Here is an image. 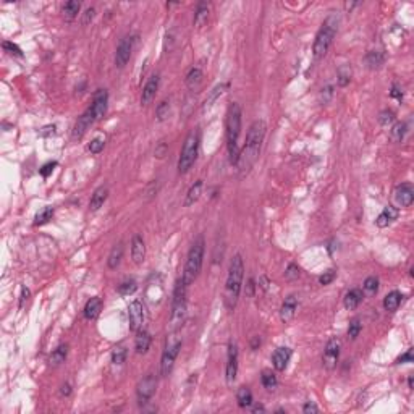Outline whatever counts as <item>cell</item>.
I'll list each match as a JSON object with an SVG mask.
<instances>
[{"mask_svg": "<svg viewBox=\"0 0 414 414\" xmlns=\"http://www.w3.org/2000/svg\"><path fill=\"white\" fill-rule=\"evenodd\" d=\"M67 356H68V345H67V343H62V345H58L52 351V355H50V364H52V366H60L62 362H65Z\"/></svg>", "mask_w": 414, "mask_h": 414, "instance_id": "f546056e", "label": "cell"}, {"mask_svg": "<svg viewBox=\"0 0 414 414\" xmlns=\"http://www.w3.org/2000/svg\"><path fill=\"white\" fill-rule=\"evenodd\" d=\"M264 411H265V408L262 405H257V406L252 408V413H264Z\"/></svg>", "mask_w": 414, "mask_h": 414, "instance_id": "be15d7a7", "label": "cell"}, {"mask_svg": "<svg viewBox=\"0 0 414 414\" xmlns=\"http://www.w3.org/2000/svg\"><path fill=\"white\" fill-rule=\"evenodd\" d=\"M333 95V88L332 86H327V88H322V91H320V100L324 104H327L330 100V97Z\"/></svg>", "mask_w": 414, "mask_h": 414, "instance_id": "db71d44e", "label": "cell"}, {"mask_svg": "<svg viewBox=\"0 0 414 414\" xmlns=\"http://www.w3.org/2000/svg\"><path fill=\"white\" fill-rule=\"evenodd\" d=\"M238 346L235 343H230L228 345V362H226V369H225V378L226 383L231 385L236 380V376H238Z\"/></svg>", "mask_w": 414, "mask_h": 414, "instance_id": "5bb4252c", "label": "cell"}, {"mask_svg": "<svg viewBox=\"0 0 414 414\" xmlns=\"http://www.w3.org/2000/svg\"><path fill=\"white\" fill-rule=\"evenodd\" d=\"M296 309H298V298L295 295L286 296L285 301H283V304H282V307H280V319H282V322L288 324V322H291L293 319H295Z\"/></svg>", "mask_w": 414, "mask_h": 414, "instance_id": "ac0fdd59", "label": "cell"}, {"mask_svg": "<svg viewBox=\"0 0 414 414\" xmlns=\"http://www.w3.org/2000/svg\"><path fill=\"white\" fill-rule=\"evenodd\" d=\"M207 19H209V5L206 2H199L194 13V26L201 29L207 23Z\"/></svg>", "mask_w": 414, "mask_h": 414, "instance_id": "f1b7e54d", "label": "cell"}, {"mask_svg": "<svg viewBox=\"0 0 414 414\" xmlns=\"http://www.w3.org/2000/svg\"><path fill=\"white\" fill-rule=\"evenodd\" d=\"M302 413H304V414H311V413H319V406H317L314 401H307L306 405L302 406Z\"/></svg>", "mask_w": 414, "mask_h": 414, "instance_id": "6f0895ef", "label": "cell"}, {"mask_svg": "<svg viewBox=\"0 0 414 414\" xmlns=\"http://www.w3.org/2000/svg\"><path fill=\"white\" fill-rule=\"evenodd\" d=\"M159 84H160V76L159 75H152L143 88V93H141V104L148 105L151 100L155 97V93H157V89H159Z\"/></svg>", "mask_w": 414, "mask_h": 414, "instance_id": "d6986e66", "label": "cell"}, {"mask_svg": "<svg viewBox=\"0 0 414 414\" xmlns=\"http://www.w3.org/2000/svg\"><path fill=\"white\" fill-rule=\"evenodd\" d=\"M267 125L264 120H256L254 123L249 126L248 134H246V143L243 151H240V159H238V169L241 171V176H245L248 171L254 167V164L259 159L262 143L265 138Z\"/></svg>", "mask_w": 414, "mask_h": 414, "instance_id": "6da1fadb", "label": "cell"}, {"mask_svg": "<svg viewBox=\"0 0 414 414\" xmlns=\"http://www.w3.org/2000/svg\"><path fill=\"white\" fill-rule=\"evenodd\" d=\"M362 330V324H361V319L359 317H355V319L350 320V325H348V337L351 340H356L359 337V333Z\"/></svg>", "mask_w": 414, "mask_h": 414, "instance_id": "b9f144b4", "label": "cell"}, {"mask_svg": "<svg viewBox=\"0 0 414 414\" xmlns=\"http://www.w3.org/2000/svg\"><path fill=\"white\" fill-rule=\"evenodd\" d=\"M338 359H340V341L337 338H332L325 345L324 356H322V364H324L327 371H333L338 364Z\"/></svg>", "mask_w": 414, "mask_h": 414, "instance_id": "8fae6325", "label": "cell"}, {"mask_svg": "<svg viewBox=\"0 0 414 414\" xmlns=\"http://www.w3.org/2000/svg\"><path fill=\"white\" fill-rule=\"evenodd\" d=\"M290 359H291V350L288 346L277 348L274 351V355H272V364H274L275 371H279V372H283L286 369Z\"/></svg>", "mask_w": 414, "mask_h": 414, "instance_id": "e0dca14e", "label": "cell"}, {"mask_svg": "<svg viewBox=\"0 0 414 414\" xmlns=\"http://www.w3.org/2000/svg\"><path fill=\"white\" fill-rule=\"evenodd\" d=\"M151 341H152V337L148 330L141 329L136 332V338H134V350L138 355H146L151 348Z\"/></svg>", "mask_w": 414, "mask_h": 414, "instance_id": "7402d4cb", "label": "cell"}, {"mask_svg": "<svg viewBox=\"0 0 414 414\" xmlns=\"http://www.w3.org/2000/svg\"><path fill=\"white\" fill-rule=\"evenodd\" d=\"M199 152V134L196 131L186 136L183 149H181L180 159H178V171L180 173H188L191 167L194 165Z\"/></svg>", "mask_w": 414, "mask_h": 414, "instance_id": "ba28073f", "label": "cell"}, {"mask_svg": "<svg viewBox=\"0 0 414 414\" xmlns=\"http://www.w3.org/2000/svg\"><path fill=\"white\" fill-rule=\"evenodd\" d=\"M100 309H102V300L99 296H94L86 302L84 309H83V314H84V319L86 320H94L95 317L100 314Z\"/></svg>", "mask_w": 414, "mask_h": 414, "instance_id": "cb8c5ba5", "label": "cell"}, {"mask_svg": "<svg viewBox=\"0 0 414 414\" xmlns=\"http://www.w3.org/2000/svg\"><path fill=\"white\" fill-rule=\"evenodd\" d=\"M362 298H364V295H362V290L351 288L350 291H346L345 298H343V304H345V307L348 311H353V309H356V307L361 304Z\"/></svg>", "mask_w": 414, "mask_h": 414, "instance_id": "d4e9b609", "label": "cell"}, {"mask_svg": "<svg viewBox=\"0 0 414 414\" xmlns=\"http://www.w3.org/2000/svg\"><path fill=\"white\" fill-rule=\"evenodd\" d=\"M122 257H123V245L118 243V245L113 246L112 251H110L109 257H107L109 269H117V267L120 265V262H122Z\"/></svg>", "mask_w": 414, "mask_h": 414, "instance_id": "1f68e13d", "label": "cell"}, {"mask_svg": "<svg viewBox=\"0 0 414 414\" xmlns=\"http://www.w3.org/2000/svg\"><path fill=\"white\" fill-rule=\"evenodd\" d=\"M259 346H261V338L254 337V338H252V341H251V348H252V350H257Z\"/></svg>", "mask_w": 414, "mask_h": 414, "instance_id": "6125c7cd", "label": "cell"}, {"mask_svg": "<svg viewBox=\"0 0 414 414\" xmlns=\"http://www.w3.org/2000/svg\"><path fill=\"white\" fill-rule=\"evenodd\" d=\"M94 122H95L94 115H93V112H91V109H88L81 117H78L76 123H75V126H73V139H81L86 134V131L89 130V126Z\"/></svg>", "mask_w": 414, "mask_h": 414, "instance_id": "2e32d148", "label": "cell"}, {"mask_svg": "<svg viewBox=\"0 0 414 414\" xmlns=\"http://www.w3.org/2000/svg\"><path fill=\"white\" fill-rule=\"evenodd\" d=\"M2 45H3L5 52H8V54H12V55H17V57H23L21 49H19L17 44H13V42H10V41H5Z\"/></svg>", "mask_w": 414, "mask_h": 414, "instance_id": "681fc988", "label": "cell"}, {"mask_svg": "<svg viewBox=\"0 0 414 414\" xmlns=\"http://www.w3.org/2000/svg\"><path fill=\"white\" fill-rule=\"evenodd\" d=\"M261 382H262V385H264L265 390H269V392L275 390L277 385H279V378H277L275 372H272V371H269V369H264V371H262V374H261Z\"/></svg>", "mask_w": 414, "mask_h": 414, "instance_id": "836d02e7", "label": "cell"}, {"mask_svg": "<svg viewBox=\"0 0 414 414\" xmlns=\"http://www.w3.org/2000/svg\"><path fill=\"white\" fill-rule=\"evenodd\" d=\"M29 296H31V291H29V288H26V286H21V296H19V307L24 306V302L28 301Z\"/></svg>", "mask_w": 414, "mask_h": 414, "instance_id": "680465c9", "label": "cell"}, {"mask_svg": "<svg viewBox=\"0 0 414 414\" xmlns=\"http://www.w3.org/2000/svg\"><path fill=\"white\" fill-rule=\"evenodd\" d=\"M378 122H380L382 126H388L395 122V112L393 110H383L380 112V117H378Z\"/></svg>", "mask_w": 414, "mask_h": 414, "instance_id": "7dc6e473", "label": "cell"}, {"mask_svg": "<svg viewBox=\"0 0 414 414\" xmlns=\"http://www.w3.org/2000/svg\"><path fill=\"white\" fill-rule=\"evenodd\" d=\"M337 29H338V18L335 15H330L324 21V24H322L319 33L316 34L314 45H312V54H314V57L317 60L324 58L325 54L329 52L333 39H335Z\"/></svg>", "mask_w": 414, "mask_h": 414, "instance_id": "5b68a950", "label": "cell"}, {"mask_svg": "<svg viewBox=\"0 0 414 414\" xmlns=\"http://www.w3.org/2000/svg\"><path fill=\"white\" fill-rule=\"evenodd\" d=\"M301 275V269L298 267L296 264H290L288 267H286L285 270V279L288 282H293V280H298Z\"/></svg>", "mask_w": 414, "mask_h": 414, "instance_id": "bcb514c9", "label": "cell"}, {"mask_svg": "<svg viewBox=\"0 0 414 414\" xmlns=\"http://www.w3.org/2000/svg\"><path fill=\"white\" fill-rule=\"evenodd\" d=\"M60 395H62V396H70V395H72V385H70V383H63L62 388H60Z\"/></svg>", "mask_w": 414, "mask_h": 414, "instance_id": "94428289", "label": "cell"}, {"mask_svg": "<svg viewBox=\"0 0 414 414\" xmlns=\"http://www.w3.org/2000/svg\"><path fill=\"white\" fill-rule=\"evenodd\" d=\"M393 201L398 207H411L414 201V189L411 183L398 185L393 191Z\"/></svg>", "mask_w": 414, "mask_h": 414, "instance_id": "9a60e30c", "label": "cell"}, {"mask_svg": "<svg viewBox=\"0 0 414 414\" xmlns=\"http://www.w3.org/2000/svg\"><path fill=\"white\" fill-rule=\"evenodd\" d=\"M155 390H157V377L154 374H148L146 377H143L136 387V395H138V403L141 406L149 403V400L155 395Z\"/></svg>", "mask_w": 414, "mask_h": 414, "instance_id": "9c48e42d", "label": "cell"}, {"mask_svg": "<svg viewBox=\"0 0 414 414\" xmlns=\"http://www.w3.org/2000/svg\"><path fill=\"white\" fill-rule=\"evenodd\" d=\"M186 288L183 279L176 282L173 290V301H171V314H170V332H178L186 319Z\"/></svg>", "mask_w": 414, "mask_h": 414, "instance_id": "8992f818", "label": "cell"}, {"mask_svg": "<svg viewBox=\"0 0 414 414\" xmlns=\"http://www.w3.org/2000/svg\"><path fill=\"white\" fill-rule=\"evenodd\" d=\"M126 356H128V350H126L123 345H117L112 351V364L122 366L126 361Z\"/></svg>", "mask_w": 414, "mask_h": 414, "instance_id": "f35d334b", "label": "cell"}, {"mask_svg": "<svg viewBox=\"0 0 414 414\" xmlns=\"http://www.w3.org/2000/svg\"><path fill=\"white\" fill-rule=\"evenodd\" d=\"M54 207H50V206H45L44 209H41L36 214V217H34V225H44V224H47L49 220H52V217H54Z\"/></svg>", "mask_w": 414, "mask_h": 414, "instance_id": "74e56055", "label": "cell"}, {"mask_svg": "<svg viewBox=\"0 0 414 414\" xmlns=\"http://www.w3.org/2000/svg\"><path fill=\"white\" fill-rule=\"evenodd\" d=\"M131 259L136 265H141L146 259V245L141 235H134L131 240Z\"/></svg>", "mask_w": 414, "mask_h": 414, "instance_id": "ffe728a7", "label": "cell"}, {"mask_svg": "<svg viewBox=\"0 0 414 414\" xmlns=\"http://www.w3.org/2000/svg\"><path fill=\"white\" fill-rule=\"evenodd\" d=\"M107 104H109V93L107 89H97L93 95V105H91V112L94 115V120L99 122L105 117L107 113Z\"/></svg>", "mask_w": 414, "mask_h": 414, "instance_id": "7c38bea8", "label": "cell"}, {"mask_svg": "<svg viewBox=\"0 0 414 414\" xmlns=\"http://www.w3.org/2000/svg\"><path fill=\"white\" fill-rule=\"evenodd\" d=\"M351 76H353V72H351L350 65H341L337 73V84L340 86V88H345V86L350 84Z\"/></svg>", "mask_w": 414, "mask_h": 414, "instance_id": "d590c367", "label": "cell"}, {"mask_svg": "<svg viewBox=\"0 0 414 414\" xmlns=\"http://www.w3.org/2000/svg\"><path fill=\"white\" fill-rule=\"evenodd\" d=\"M385 63V54L382 50H371L366 55V65L371 70H378Z\"/></svg>", "mask_w": 414, "mask_h": 414, "instance_id": "4316f807", "label": "cell"}, {"mask_svg": "<svg viewBox=\"0 0 414 414\" xmlns=\"http://www.w3.org/2000/svg\"><path fill=\"white\" fill-rule=\"evenodd\" d=\"M104 146H105V138H104V136H95V138L89 143L88 149H89L91 154H99L100 151L104 149Z\"/></svg>", "mask_w": 414, "mask_h": 414, "instance_id": "f6af8a7d", "label": "cell"}, {"mask_svg": "<svg viewBox=\"0 0 414 414\" xmlns=\"http://www.w3.org/2000/svg\"><path fill=\"white\" fill-rule=\"evenodd\" d=\"M401 301H403V295L400 291H390L383 298V309L388 312H395L400 307Z\"/></svg>", "mask_w": 414, "mask_h": 414, "instance_id": "484cf974", "label": "cell"}, {"mask_svg": "<svg viewBox=\"0 0 414 414\" xmlns=\"http://www.w3.org/2000/svg\"><path fill=\"white\" fill-rule=\"evenodd\" d=\"M180 350H181V338L176 335V332H170V335L167 337L162 359H160V376L162 377H169L170 372L173 371L175 361L178 358Z\"/></svg>", "mask_w": 414, "mask_h": 414, "instance_id": "52a82bcc", "label": "cell"}, {"mask_svg": "<svg viewBox=\"0 0 414 414\" xmlns=\"http://www.w3.org/2000/svg\"><path fill=\"white\" fill-rule=\"evenodd\" d=\"M79 10H81V2H76V0H70L62 7V13L63 17L68 19V21H73L75 18L78 17Z\"/></svg>", "mask_w": 414, "mask_h": 414, "instance_id": "d6a6232c", "label": "cell"}, {"mask_svg": "<svg viewBox=\"0 0 414 414\" xmlns=\"http://www.w3.org/2000/svg\"><path fill=\"white\" fill-rule=\"evenodd\" d=\"M138 290V283H136V280H125L123 283H120L118 285V293L122 296H130V295H133V293Z\"/></svg>", "mask_w": 414, "mask_h": 414, "instance_id": "60d3db41", "label": "cell"}, {"mask_svg": "<svg viewBox=\"0 0 414 414\" xmlns=\"http://www.w3.org/2000/svg\"><path fill=\"white\" fill-rule=\"evenodd\" d=\"M94 17H95V10H94L93 7H91V8H88V10H86V12L83 13V19H81V23L86 26V24H89L91 21H93Z\"/></svg>", "mask_w": 414, "mask_h": 414, "instance_id": "11a10c76", "label": "cell"}, {"mask_svg": "<svg viewBox=\"0 0 414 414\" xmlns=\"http://www.w3.org/2000/svg\"><path fill=\"white\" fill-rule=\"evenodd\" d=\"M128 319H130V329L133 332H138L143 329L144 324V304L139 300H133L128 306Z\"/></svg>", "mask_w": 414, "mask_h": 414, "instance_id": "4fadbf2b", "label": "cell"}, {"mask_svg": "<svg viewBox=\"0 0 414 414\" xmlns=\"http://www.w3.org/2000/svg\"><path fill=\"white\" fill-rule=\"evenodd\" d=\"M241 133V107L240 104L233 102L226 112V148H228L230 164L236 165L240 159L238 139Z\"/></svg>", "mask_w": 414, "mask_h": 414, "instance_id": "3957f363", "label": "cell"}, {"mask_svg": "<svg viewBox=\"0 0 414 414\" xmlns=\"http://www.w3.org/2000/svg\"><path fill=\"white\" fill-rule=\"evenodd\" d=\"M203 185H204L203 180L194 181V185L191 186L189 191H188V194H186L185 207H191V206H194L196 203H198L199 198H201V193H203Z\"/></svg>", "mask_w": 414, "mask_h": 414, "instance_id": "83f0119b", "label": "cell"}, {"mask_svg": "<svg viewBox=\"0 0 414 414\" xmlns=\"http://www.w3.org/2000/svg\"><path fill=\"white\" fill-rule=\"evenodd\" d=\"M201 83H203V70L198 68V67L191 68L188 72V75H186V86L194 91V89L199 88Z\"/></svg>", "mask_w": 414, "mask_h": 414, "instance_id": "4dcf8cb0", "label": "cell"}, {"mask_svg": "<svg viewBox=\"0 0 414 414\" xmlns=\"http://www.w3.org/2000/svg\"><path fill=\"white\" fill-rule=\"evenodd\" d=\"M377 291H378V279L377 277H367L364 283H362V295L372 298L377 295Z\"/></svg>", "mask_w": 414, "mask_h": 414, "instance_id": "8d00e7d4", "label": "cell"}, {"mask_svg": "<svg viewBox=\"0 0 414 414\" xmlns=\"http://www.w3.org/2000/svg\"><path fill=\"white\" fill-rule=\"evenodd\" d=\"M57 128H55V125H50V126H45V128H42V131H41V136H50V134H55L57 133V131H55Z\"/></svg>", "mask_w": 414, "mask_h": 414, "instance_id": "91938a15", "label": "cell"}, {"mask_svg": "<svg viewBox=\"0 0 414 414\" xmlns=\"http://www.w3.org/2000/svg\"><path fill=\"white\" fill-rule=\"evenodd\" d=\"M408 385H410V388H413V387H414V380H413V377L408 378Z\"/></svg>", "mask_w": 414, "mask_h": 414, "instance_id": "e7e4bbea", "label": "cell"}, {"mask_svg": "<svg viewBox=\"0 0 414 414\" xmlns=\"http://www.w3.org/2000/svg\"><path fill=\"white\" fill-rule=\"evenodd\" d=\"M167 152H169V146H167V143H159L157 146H155L154 154L157 159H164L167 155Z\"/></svg>", "mask_w": 414, "mask_h": 414, "instance_id": "f5cc1de1", "label": "cell"}, {"mask_svg": "<svg viewBox=\"0 0 414 414\" xmlns=\"http://www.w3.org/2000/svg\"><path fill=\"white\" fill-rule=\"evenodd\" d=\"M228 88V84H219V86H215L214 89H212V93H210V95H209V99H206V102H204V110H207V109H210L212 107V104L215 102L217 99H219V95H222L225 93V89Z\"/></svg>", "mask_w": 414, "mask_h": 414, "instance_id": "ab89813d", "label": "cell"}, {"mask_svg": "<svg viewBox=\"0 0 414 414\" xmlns=\"http://www.w3.org/2000/svg\"><path fill=\"white\" fill-rule=\"evenodd\" d=\"M57 165H58L57 162H49V164H45V165L41 167V169H39V173H41L42 178H47V176L52 173L54 169H55Z\"/></svg>", "mask_w": 414, "mask_h": 414, "instance_id": "f907efd6", "label": "cell"}, {"mask_svg": "<svg viewBox=\"0 0 414 414\" xmlns=\"http://www.w3.org/2000/svg\"><path fill=\"white\" fill-rule=\"evenodd\" d=\"M107 198H109V188H107V186H104V185L99 186V188L93 193V196H91L89 210H93V212L99 210L100 207L104 206L105 201H107Z\"/></svg>", "mask_w": 414, "mask_h": 414, "instance_id": "603a6c76", "label": "cell"}, {"mask_svg": "<svg viewBox=\"0 0 414 414\" xmlns=\"http://www.w3.org/2000/svg\"><path fill=\"white\" fill-rule=\"evenodd\" d=\"M398 214H400V212H398V207L387 206L376 219V225L378 226V228H385V226H388L392 222H395L398 219Z\"/></svg>", "mask_w": 414, "mask_h": 414, "instance_id": "44dd1931", "label": "cell"}, {"mask_svg": "<svg viewBox=\"0 0 414 414\" xmlns=\"http://www.w3.org/2000/svg\"><path fill=\"white\" fill-rule=\"evenodd\" d=\"M169 115H170V102L169 100H162V102L157 105V109H155V117H157L159 122H164Z\"/></svg>", "mask_w": 414, "mask_h": 414, "instance_id": "ee69618b", "label": "cell"}, {"mask_svg": "<svg viewBox=\"0 0 414 414\" xmlns=\"http://www.w3.org/2000/svg\"><path fill=\"white\" fill-rule=\"evenodd\" d=\"M414 361V356H413V348H410L406 353H403L401 356L396 358V364H405V362H413Z\"/></svg>", "mask_w": 414, "mask_h": 414, "instance_id": "816d5d0a", "label": "cell"}, {"mask_svg": "<svg viewBox=\"0 0 414 414\" xmlns=\"http://www.w3.org/2000/svg\"><path fill=\"white\" fill-rule=\"evenodd\" d=\"M335 277H337V272L333 270V269H329V270L324 272V274L319 277V283L324 285V286H327V285H330L333 280H335Z\"/></svg>", "mask_w": 414, "mask_h": 414, "instance_id": "c3c4849f", "label": "cell"}, {"mask_svg": "<svg viewBox=\"0 0 414 414\" xmlns=\"http://www.w3.org/2000/svg\"><path fill=\"white\" fill-rule=\"evenodd\" d=\"M133 44H134L133 36H125L120 39V42L117 45V52H115V67L117 68H125V65L130 62L131 52H133Z\"/></svg>", "mask_w": 414, "mask_h": 414, "instance_id": "30bf717a", "label": "cell"}, {"mask_svg": "<svg viewBox=\"0 0 414 414\" xmlns=\"http://www.w3.org/2000/svg\"><path fill=\"white\" fill-rule=\"evenodd\" d=\"M406 130H408V126H406V123H396L395 126H393L392 128V139L395 141V143H401L403 141V138H405V134H406Z\"/></svg>", "mask_w": 414, "mask_h": 414, "instance_id": "7bdbcfd3", "label": "cell"}, {"mask_svg": "<svg viewBox=\"0 0 414 414\" xmlns=\"http://www.w3.org/2000/svg\"><path fill=\"white\" fill-rule=\"evenodd\" d=\"M390 95H392L393 99H396V100H400V102H401V100H403V89H401L400 86H398V84L395 83V84L392 86Z\"/></svg>", "mask_w": 414, "mask_h": 414, "instance_id": "9f6ffc18", "label": "cell"}, {"mask_svg": "<svg viewBox=\"0 0 414 414\" xmlns=\"http://www.w3.org/2000/svg\"><path fill=\"white\" fill-rule=\"evenodd\" d=\"M204 251H206V243H204V236L199 235L198 238L193 241L191 248L188 251V257H186V264H185V270H183V279L185 285L189 286L193 282L198 279L201 269H203V262H204Z\"/></svg>", "mask_w": 414, "mask_h": 414, "instance_id": "277c9868", "label": "cell"}, {"mask_svg": "<svg viewBox=\"0 0 414 414\" xmlns=\"http://www.w3.org/2000/svg\"><path fill=\"white\" fill-rule=\"evenodd\" d=\"M236 403L240 408H249L252 405V392L248 387H240L236 392Z\"/></svg>", "mask_w": 414, "mask_h": 414, "instance_id": "e575fe53", "label": "cell"}, {"mask_svg": "<svg viewBox=\"0 0 414 414\" xmlns=\"http://www.w3.org/2000/svg\"><path fill=\"white\" fill-rule=\"evenodd\" d=\"M243 279H245V264L241 254H236L230 262L228 269V277H226L225 283V306L228 311H233L236 304H238V298L241 293V286H243Z\"/></svg>", "mask_w": 414, "mask_h": 414, "instance_id": "7a4b0ae2", "label": "cell"}]
</instances>
